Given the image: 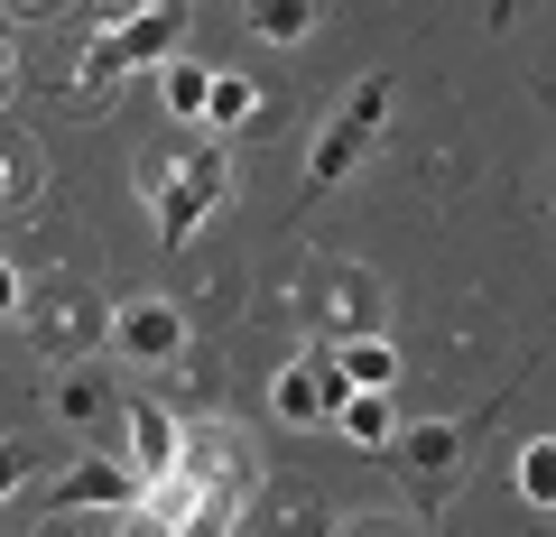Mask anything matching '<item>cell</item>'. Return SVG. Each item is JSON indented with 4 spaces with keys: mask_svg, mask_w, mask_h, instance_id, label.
I'll return each mask as SVG.
<instances>
[{
    "mask_svg": "<svg viewBox=\"0 0 556 537\" xmlns=\"http://www.w3.org/2000/svg\"><path fill=\"white\" fill-rule=\"evenodd\" d=\"M149 214H159V232L167 241H195L204 222H214V204L232 195V149H214V140H195V149H177L167 167H149Z\"/></svg>",
    "mask_w": 556,
    "mask_h": 537,
    "instance_id": "cell-1",
    "label": "cell"
},
{
    "mask_svg": "<svg viewBox=\"0 0 556 537\" xmlns=\"http://www.w3.org/2000/svg\"><path fill=\"white\" fill-rule=\"evenodd\" d=\"M186 10H195V0H139L130 20H112L93 47H84V65H75V75L102 93V84H112V75H130V65H167V56L186 47Z\"/></svg>",
    "mask_w": 556,
    "mask_h": 537,
    "instance_id": "cell-2",
    "label": "cell"
},
{
    "mask_svg": "<svg viewBox=\"0 0 556 537\" xmlns=\"http://www.w3.org/2000/svg\"><path fill=\"white\" fill-rule=\"evenodd\" d=\"M380 130H390V75H362L343 93V112L316 130V149H306V186H343L380 149Z\"/></svg>",
    "mask_w": 556,
    "mask_h": 537,
    "instance_id": "cell-3",
    "label": "cell"
},
{
    "mask_svg": "<svg viewBox=\"0 0 556 537\" xmlns=\"http://www.w3.org/2000/svg\"><path fill=\"white\" fill-rule=\"evenodd\" d=\"M102 343H112V361H130V371H167V361L186 353V316L167 297H121L112 324H102Z\"/></svg>",
    "mask_w": 556,
    "mask_h": 537,
    "instance_id": "cell-4",
    "label": "cell"
},
{
    "mask_svg": "<svg viewBox=\"0 0 556 537\" xmlns=\"http://www.w3.org/2000/svg\"><path fill=\"white\" fill-rule=\"evenodd\" d=\"M343 389H353V380L334 371V353H298L288 371L269 380V418H278V426H325V418L343 408Z\"/></svg>",
    "mask_w": 556,
    "mask_h": 537,
    "instance_id": "cell-5",
    "label": "cell"
},
{
    "mask_svg": "<svg viewBox=\"0 0 556 537\" xmlns=\"http://www.w3.org/2000/svg\"><path fill=\"white\" fill-rule=\"evenodd\" d=\"M47 510L56 519H84V510H139V473L121 455H84L47 482Z\"/></svg>",
    "mask_w": 556,
    "mask_h": 537,
    "instance_id": "cell-6",
    "label": "cell"
},
{
    "mask_svg": "<svg viewBox=\"0 0 556 537\" xmlns=\"http://www.w3.org/2000/svg\"><path fill=\"white\" fill-rule=\"evenodd\" d=\"M177 455H186V426L167 418L159 398H130V408H121V463L139 473V491L177 473Z\"/></svg>",
    "mask_w": 556,
    "mask_h": 537,
    "instance_id": "cell-7",
    "label": "cell"
},
{
    "mask_svg": "<svg viewBox=\"0 0 556 537\" xmlns=\"http://www.w3.org/2000/svg\"><path fill=\"white\" fill-rule=\"evenodd\" d=\"M390 455L408 463L417 482H445L464 463V426L455 418H417V426H399V436H390Z\"/></svg>",
    "mask_w": 556,
    "mask_h": 537,
    "instance_id": "cell-8",
    "label": "cell"
},
{
    "mask_svg": "<svg viewBox=\"0 0 556 537\" xmlns=\"http://www.w3.org/2000/svg\"><path fill=\"white\" fill-rule=\"evenodd\" d=\"M325 426H343V436L362 445V455H390V436H399V408H390V389H343V408Z\"/></svg>",
    "mask_w": 556,
    "mask_h": 537,
    "instance_id": "cell-9",
    "label": "cell"
},
{
    "mask_svg": "<svg viewBox=\"0 0 556 537\" xmlns=\"http://www.w3.org/2000/svg\"><path fill=\"white\" fill-rule=\"evenodd\" d=\"M47 398H56V418H65V426H93L102 408H112V380H102L93 361H65V371H56V389H47Z\"/></svg>",
    "mask_w": 556,
    "mask_h": 537,
    "instance_id": "cell-10",
    "label": "cell"
},
{
    "mask_svg": "<svg viewBox=\"0 0 556 537\" xmlns=\"http://www.w3.org/2000/svg\"><path fill=\"white\" fill-rule=\"evenodd\" d=\"M159 93H167V120H204V93H214V65L177 47V56L159 65Z\"/></svg>",
    "mask_w": 556,
    "mask_h": 537,
    "instance_id": "cell-11",
    "label": "cell"
},
{
    "mask_svg": "<svg viewBox=\"0 0 556 537\" xmlns=\"http://www.w3.org/2000/svg\"><path fill=\"white\" fill-rule=\"evenodd\" d=\"M334 371L353 380V389H399V343H380V334H353L334 353Z\"/></svg>",
    "mask_w": 556,
    "mask_h": 537,
    "instance_id": "cell-12",
    "label": "cell"
},
{
    "mask_svg": "<svg viewBox=\"0 0 556 537\" xmlns=\"http://www.w3.org/2000/svg\"><path fill=\"white\" fill-rule=\"evenodd\" d=\"M316 20H325V0H251V28L269 47H306V38H316Z\"/></svg>",
    "mask_w": 556,
    "mask_h": 537,
    "instance_id": "cell-13",
    "label": "cell"
},
{
    "mask_svg": "<svg viewBox=\"0 0 556 537\" xmlns=\"http://www.w3.org/2000/svg\"><path fill=\"white\" fill-rule=\"evenodd\" d=\"M510 482H519V500H529L538 519H556V436H529V445H519Z\"/></svg>",
    "mask_w": 556,
    "mask_h": 537,
    "instance_id": "cell-14",
    "label": "cell"
},
{
    "mask_svg": "<svg viewBox=\"0 0 556 537\" xmlns=\"http://www.w3.org/2000/svg\"><path fill=\"white\" fill-rule=\"evenodd\" d=\"M251 112H260L251 75H223V65H214V93H204V130H241Z\"/></svg>",
    "mask_w": 556,
    "mask_h": 537,
    "instance_id": "cell-15",
    "label": "cell"
},
{
    "mask_svg": "<svg viewBox=\"0 0 556 537\" xmlns=\"http://www.w3.org/2000/svg\"><path fill=\"white\" fill-rule=\"evenodd\" d=\"M20 482H28V445L0 436V500H20Z\"/></svg>",
    "mask_w": 556,
    "mask_h": 537,
    "instance_id": "cell-16",
    "label": "cell"
},
{
    "mask_svg": "<svg viewBox=\"0 0 556 537\" xmlns=\"http://www.w3.org/2000/svg\"><path fill=\"white\" fill-rule=\"evenodd\" d=\"M20 306H28V287H20V269L0 259V324H20Z\"/></svg>",
    "mask_w": 556,
    "mask_h": 537,
    "instance_id": "cell-17",
    "label": "cell"
},
{
    "mask_svg": "<svg viewBox=\"0 0 556 537\" xmlns=\"http://www.w3.org/2000/svg\"><path fill=\"white\" fill-rule=\"evenodd\" d=\"M47 10H65V0H0V20H47Z\"/></svg>",
    "mask_w": 556,
    "mask_h": 537,
    "instance_id": "cell-18",
    "label": "cell"
},
{
    "mask_svg": "<svg viewBox=\"0 0 556 537\" xmlns=\"http://www.w3.org/2000/svg\"><path fill=\"white\" fill-rule=\"evenodd\" d=\"M10 75H20V65H10V28H0V102H10Z\"/></svg>",
    "mask_w": 556,
    "mask_h": 537,
    "instance_id": "cell-19",
    "label": "cell"
},
{
    "mask_svg": "<svg viewBox=\"0 0 556 537\" xmlns=\"http://www.w3.org/2000/svg\"><path fill=\"white\" fill-rule=\"evenodd\" d=\"M0 195H10V158H0Z\"/></svg>",
    "mask_w": 556,
    "mask_h": 537,
    "instance_id": "cell-20",
    "label": "cell"
},
{
    "mask_svg": "<svg viewBox=\"0 0 556 537\" xmlns=\"http://www.w3.org/2000/svg\"><path fill=\"white\" fill-rule=\"evenodd\" d=\"M547 537H556V528H547Z\"/></svg>",
    "mask_w": 556,
    "mask_h": 537,
    "instance_id": "cell-21",
    "label": "cell"
}]
</instances>
